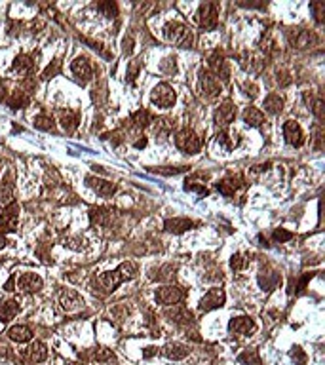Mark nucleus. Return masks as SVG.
Segmentation results:
<instances>
[{"instance_id": "f257e3e1", "label": "nucleus", "mask_w": 325, "mask_h": 365, "mask_svg": "<svg viewBox=\"0 0 325 365\" xmlns=\"http://www.w3.org/2000/svg\"><path fill=\"white\" fill-rule=\"evenodd\" d=\"M135 274H137V266H135V263L126 261V263H122V265L118 266L116 270H110V272H103L101 276L97 278V284H99V286H101L105 291H114L116 287L120 286L122 282L135 278Z\"/></svg>"}, {"instance_id": "f03ea898", "label": "nucleus", "mask_w": 325, "mask_h": 365, "mask_svg": "<svg viewBox=\"0 0 325 365\" xmlns=\"http://www.w3.org/2000/svg\"><path fill=\"white\" fill-rule=\"evenodd\" d=\"M164 38H166L167 42L179 46V48H190L192 42H194V33L188 29L187 25L173 21L167 23L166 27H164Z\"/></svg>"}, {"instance_id": "7ed1b4c3", "label": "nucleus", "mask_w": 325, "mask_h": 365, "mask_svg": "<svg viewBox=\"0 0 325 365\" xmlns=\"http://www.w3.org/2000/svg\"><path fill=\"white\" fill-rule=\"evenodd\" d=\"M175 147L185 154H198L202 149V139L192 129H181L175 135Z\"/></svg>"}, {"instance_id": "20e7f679", "label": "nucleus", "mask_w": 325, "mask_h": 365, "mask_svg": "<svg viewBox=\"0 0 325 365\" xmlns=\"http://www.w3.org/2000/svg\"><path fill=\"white\" fill-rule=\"evenodd\" d=\"M175 99H177V95H175V90L169 84L166 82H162L158 86L152 90L151 93V101L160 108H169L175 105Z\"/></svg>"}, {"instance_id": "39448f33", "label": "nucleus", "mask_w": 325, "mask_h": 365, "mask_svg": "<svg viewBox=\"0 0 325 365\" xmlns=\"http://www.w3.org/2000/svg\"><path fill=\"white\" fill-rule=\"evenodd\" d=\"M217 21H219V8H217V4L215 2H203L200 10H198L200 27L205 31H211L217 27Z\"/></svg>"}, {"instance_id": "423d86ee", "label": "nucleus", "mask_w": 325, "mask_h": 365, "mask_svg": "<svg viewBox=\"0 0 325 365\" xmlns=\"http://www.w3.org/2000/svg\"><path fill=\"white\" fill-rule=\"evenodd\" d=\"M185 297H187V291L179 286H166V287H160L158 291H156V301H158L160 304H166V306L179 304Z\"/></svg>"}, {"instance_id": "0eeeda50", "label": "nucleus", "mask_w": 325, "mask_h": 365, "mask_svg": "<svg viewBox=\"0 0 325 365\" xmlns=\"http://www.w3.org/2000/svg\"><path fill=\"white\" fill-rule=\"evenodd\" d=\"M287 38H289V44H291L293 48H299V50L310 48V46H314V44L318 42L316 35H314L312 31H306V29H293V31H289Z\"/></svg>"}, {"instance_id": "6e6552de", "label": "nucleus", "mask_w": 325, "mask_h": 365, "mask_svg": "<svg viewBox=\"0 0 325 365\" xmlns=\"http://www.w3.org/2000/svg\"><path fill=\"white\" fill-rule=\"evenodd\" d=\"M224 299H226V295H224L223 289H219V287H215V289H210L208 293L202 297V301H200V312H211V310H215V308H221L224 304Z\"/></svg>"}, {"instance_id": "1a4fd4ad", "label": "nucleus", "mask_w": 325, "mask_h": 365, "mask_svg": "<svg viewBox=\"0 0 325 365\" xmlns=\"http://www.w3.org/2000/svg\"><path fill=\"white\" fill-rule=\"evenodd\" d=\"M234 118H236V105H234V101L230 99L223 101L221 107L217 108L215 113V124L221 129H226L230 126V122H234Z\"/></svg>"}, {"instance_id": "9d476101", "label": "nucleus", "mask_w": 325, "mask_h": 365, "mask_svg": "<svg viewBox=\"0 0 325 365\" xmlns=\"http://www.w3.org/2000/svg\"><path fill=\"white\" fill-rule=\"evenodd\" d=\"M71 71H72V74H74V76L82 82V84L90 82V80H92V74H94V69H92L90 59L84 58V55H80V58H76L74 61H72Z\"/></svg>"}, {"instance_id": "9b49d317", "label": "nucleus", "mask_w": 325, "mask_h": 365, "mask_svg": "<svg viewBox=\"0 0 325 365\" xmlns=\"http://www.w3.org/2000/svg\"><path fill=\"white\" fill-rule=\"evenodd\" d=\"M283 137L291 147H303L304 143V133L303 128L299 126V122L287 120L283 124Z\"/></svg>"}, {"instance_id": "f8f14e48", "label": "nucleus", "mask_w": 325, "mask_h": 365, "mask_svg": "<svg viewBox=\"0 0 325 365\" xmlns=\"http://www.w3.org/2000/svg\"><path fill=\"white\" fill-rule=\"evenodd\" d=\"M198 80H200V90H202L203 95H208V97H215V95H219V92H221V84H219V80H217L210 71H200Z\"/></svg>"}, {"instance_id": "ddd939ff", "label": "nucleus", "mask_w": 325, "mask_h": 365, "mask_svg": "<svg viewBox=\"0 0 325 365\" xmlns=\"http://www.w3.org/2000/svg\"><path fill=\"white\" fill-rule=\"evenodd\" d=\"M86 183H87V186L94 190V192H97L99 196H103V198H108V196H112V194L116 192L114 183H108V181L99 179V177H94V175H87Z\"/></svg>"}, {"instance_id": "4468645a", "label": "nucleus", "mask_w": 325, "mask_h": 365, "mask_svg": "<svg viewBox=\"0 0 325 365\" xmlns=\"http://www.w3.org/2000/svg\"><path fill=\"white\" fill-rule=\"evenodd\" d=\"M44 286V282L40 276H36V274H21L19 278H17V287H19V291L23 293H36V291H40Z\"/></svg>"}, {"instance_id": "2eb2a0df", "label": "nucleus", "mask_w": 325, "mask_h": 365, "mask_svg": "<svg viewBox=\"0 0 325 365\" xmlns=\"http://www.w3.org/2000/svg\"><path fill=\"white\" fill-rule=\"evenodd\" d=\"M59 302H61V306L65 308L67 312H76V310L84 306V299L76 291H72V289H65L61 293V297H59Z\"/></svg>"}, {"instance_id": "dca6fc26", "label": "nucleus", "mask_w": 325, "mask_h": 365, "mask_svg": "<svg viewBox=\"0 0 325 365\" xmlns=\"http://www.w3.org/2000/svg\"><path fill=\"white\" fill-rule=\"evenodd\" d=\"M210 69H211V74H213L217 80L221 78L223 82H228V67H226V61H224L223 55H221L219 51H215L210 58Z\"/></svg>"}, {"instance_id": "f3484780", "label": "nucleus", "mask_w": 325, "mask_h": 365, "mask_svg": "<svg viewBox=\"0 0 325 365\" xmlns=\"http://www.w3.org/2000/svg\"><path fill=\"white\" fill-rule=\"evenodd\" d=\"M228 329L234 335H247L249 331L255 329V323H253L251 318L247 316H240V318H232L230 323H228Z\"/></svg>"}, {"instance_id": "a211bd4d", "label": "nucleus", "mask_w": 325, "mask_h": 365, "mask_svg": "<svg viewBox=\"0 0 325 365\" xmlns=\"http://www.w3.org/2000/svg\"><path fill=\"white\" fill-rule=\"evenodd\" d=\"M194 227V222L187 219V217H175V219H167L164 222V229L167 232H173V234H183V232H187Z\"/></svg>"}, {"instance_id": "6ab92c4d", "label": "nucleus", "mask_w": 325, "mask_h": 365, "mask_svg": "<svg viewBox=\"0 0 325 365\" xmlns=\"http://www.w3.org/2000/svg\"><path fill=\"white\" fill-rule=\"evenodd\" d=\"M15 206L4 211V215H0V234L4 232H14L17 229V213H15Z\"/></svg>"}, {"instance_id": "aec40b11", "label": "nucleus", "mask_w": 325, "mask_h": 365, "mask_svg": "<svg viewBox=\"0 0 325 365\" xmlns=\"http://www.w3.org/2000/svg\"><path fill=\"white\" fill-rule=\"evenodd\" d=\"M164 356L169 359H173V361H179V359L187 358L188 356V348L185 344H179V343H169L164 346Z\"/></svg>"}, {"instance_id": "412c9836", "label": "nucleus", "mask_w": 325, "mask_h": 365, "mask_svg": "<svg viewBox=\"0 0 325 365\" xmlns=\"http://www.w3.org/2000/svg\"><path fill=\"white\" fill-rule=\"evenodd\" d=\"M166 318H169L171 322L175 323H187L190 322V312H188L185 306H179V304H173V308H167L166 310Z\"/></svg>"}, {"instance_id": "4be33fe9", "label": "nucleus", "mask_w": 325, "mask_h": 365, "mask_svg": "<svg viewBox=\"0 0 325 365\" xmlns=\"http://www.w3.org/2000/svg\"><path fill=\"white\" fill-rule=\"evenodd\" d=\"M283 97L280 95V93H270L267 99H264V110H267L268 115H280L283 108Z\"/></svg>"}, {"instance_id": "5701e85b", "label": "nucleus", "mask_w": 325, "mask_h": 365, "mask_svg": "<svg viewBox=\"0 0 325 365\" xmlns=\"http://www.w3.org/2000/svg\"><path fill=\"white\" fill-rule=\"evenodd\" d=\"M242 118H244V122H246L247 126H251V128H259V126L264 124V115L255 107H247L246 110H244Z\"/></svg>"}, {"instance_id": "b1692460", "label": "nucleus", "mask_w": 325, "mask_h": 365, "mask_svg": "<svg viewBox=\"0 0 325 365\" xmlns=\"http://www.w3.org/2000/svg\"><path fill=\"white\" fill-rule=\"evenodd\" d=\"M8 336L15 341V343H27L33 339V331L27 327V325H14V327H10L8 331Z\"/></svg>"}, {"instance_id": "393cba45", "label": "nucleus", "mask_w": 325, "mask_h": 365, "mask_svg": "<svg viewBox=\"0 0 325 365\" xmlns=\"http://www.w3.org/2000/svg\"><path fill=\"white\" fill-rule=\"evenodd\" d=\"M280 282H282V278H280V274L274 272V270H268V272L259 274V284L264 291H272Z\"/></svg>"}, {"instance_id": "a878e982", "label": "nucleus", "mask_w": 325, "mask_h": 365, "mask_svg": "<svg viewBox=\"0 0 325 365\" xmlns=\"http://www.w3.org/2000/svg\"><path fill=\"white\" fill-rule=\"evenodd\" d=\"M19 312L17 301H2L0 302V322H10Z\"/></svg>"}, {"instance_id": "bb28decb", "label": "nucleus", "mask_w": 325, "mask_h": 365, "mask_svg": "<svg viewBox=\"0 0 325 365\" xmlns=\"http://www.w3.org/2000/svg\"><path fill=\"white\" fill-rule=\"evenodd\" d=\"M33 67H35V61L33 58L29 55H17L14 61V67H12V71L14 72H21V74H27V72L33 71Z\"/></svg>"}, {"instance_id": "cd10ccee", "label": "nucleus", "mask_w": 325, "mask_h": 365, "mask_svg": "<svg viewBox=\"0 0 325 365\" xmlns=\"http://www.w3.org/2000/svg\"><path fill=\"white\" fill-rule=\"evenodd\" d=\"M175 270H177V266L173 265H164V266H160V268H152V272H158V274H151V279L169 282V279H173Z\"/></svg>"}, {"instance_id": "c85d7f7f", "label": "nucleus", "mask_w": 325, "mask_h": 365, "mask_svg": "<svg viewBox=\"0 0 325 365\" xmlns=\"http://www.w3.org/2000/svg\"><path fill=\"white\" fill-rule=\"evenodd\" d=\"M29 358L33 359V361H44V359L48 358V350H46V344L40 343V341H36V343H33L29 346Z\"/></svg>"}, {"instance_id": "c756f323", "label": "nucleus", "mask_w": 325, "mask_h": 365, "mask_svg": "<svg viewBox=\"0 0 325 365\" xmlns=\"http://www.w3.org/2000/svg\"><path fill=\"white\" fill-rule=\"evenodd\" d=\"M8 105L14 108V110L27 107V105H29V97H27V92H23V90H15V92L12 93V97L8 99Z\"/></svg>"}, {"instance_id": "7c9ffc66", "label": "nucleus", "mask_w": 325, "mask_h": 365, "mask_svg": "<svg viewBox=\"0 0 325 365\" xmlns=\"http://www.w3.org/2000/svg\"><path fill=\"white\" fill-rule=\"evenodd\" d=\"M61 124L69 133H72L74 129L78 128V115L72 113V110H61Z\"/></svg>"}, {"instance_id": "2f4dec72", "label": "nucleus", "mask_w": 325, "mask_h": 365, "mask_svg": "<svg viewBox=\"0 0 325 365\" xmlns=\"http://www.w3.org/2000/svg\"><path fill=\"white\" fill-rule=\"evenodd\" d=\"M240 177H230V179H224V181H221V183H217V190L223 194V196H232L234 194V190L240 186Z\"/></svg>"}, {"instance_id": "473e14b6", "label": "nucleus", "mask_w": 325, "mask_h": 365, "mask_svg": "<svg viewBox=\"0 0 325 365\" xmlns=\"http://www.w3.org/2000/svg\"><path fill=\"white\" fill-rule=\"evenodd\" d=\"M12 200H14V183L4 179L0 185V204H12Z\"/></svg>"}, {"instance_id": "72a5a7b5", "label": "nucleus", "mask_w": 325, "mask_h": 365, "mask_svg": "<svg viewBox=\"0 0 325 365\" xmlns=\"http://www.w3.org/2000/svg\"><path fill=\"white\" fill-rule=\"evenodd\" d=\"M131 122H133L137 128H146V126L152 122V115L146 110V108H141V110H137L135 115L131 116Z\"/></svg>"}, {"instance_id": "f704fd0d", "label": "nucleus", "mask_w": 325, "mask_h": 365, "mask_svg": "<svg viewBox=\"0 0 325 365\" xmlns=\"http://www.w3.org/2000/svg\"><path fill=\"white\" fill-rule=\"evenodd\" d=\"M33 124H35L36 129H42V131H53V129H55V122L46 115L35 116V122H33Z\"/></svg>"}, {"instance_id": "c9c22d12", "label": "nucleus", "mask_w": 325, "mask_h": 365, "mask_svg": "<svg viewBox=\"0 0 325 365\" xmlns=\"http://www.w3.org/2000/svg\"><path fill=\"white\" fill-rule=\"evenodd\" d=\"M232 133H228L226 129H223L221 133H219V143L223 145L224 149H228V151H232V149H236L240 145V137H236V139H232Z\"/></svg>"}, {"instance_id": "e433bc0d", "label": "nucleus", "mask_w": 325, "mask_h": 365, "mask_svg": "<svg viewBox=\"0 0 325 365\" xmlns=\"http://www.w3.org/2000/svg\"><path fill=\"white\" fill-rule=\"evenodd\" d=\"M238 361H242V363H246V365H262L257 350H246L244 354H240Z\"/></svg>"}, {"instance_id": "4c0bfd02", "label": "nucleus", "mask_w": 325, "mask_h": 365, "mask_svg": "<svg viewBox=\"0 0 325 365\" xmlns=\"http://www.w3.org/2000/svg\"><path fill=\"white\" fill-rule=\"evenodd\" d=\"M94 359L99 363H110V361H114V354L107 348H97L94 354Z\"/></svg>"}, {"instance_id": "58836bf2", "label": "nucleus", "mask_w": 325, "mask_h": 365, "mask_svg": "<svg viewBox=\"0 0 325 365\" xmlns=\"http://www.w3.org/2000/svg\"><path fill=\"white\" fill-rule=\"evenodd\" d=\"M247 265H249V259H247L244 253H236V255H232L230 266L234 268V270H244Z\"/></svg>"}, {"instance_id": "ea45409f", "label": "nucleus", "mask_w": 325, "mask_h": 365, "mask_svg": "<svg viewBox=\"0 0 325 365\" xmlns=\"http://www.w3.org/2000/svg\"><path fill=\"white\" fill-rule=\"evenodd\" d=\"M310 8H312V12H314V15H316V21L323 23V19H325V2L316 0V2H312L310 4Z\"/></svg>"}, {"instance_id": "a19ab883", "label": "nucleus", "mask_w": 325, "mask_h": 365, "mask_svg": "<svg viewBox=\"0 0 325 365\" xmlns=\"http://www.w3.org/2000/svg\"><path fill=\"white\" fill-rule=\"evenodd\" d=\"M154 173H160V175H179V173L188 172L187 165H181V167H156L152 170Z\"/></svg>"}, {"instance_id": "79ce46f5", "label": "nucleus", "mask_w": 325, "mask_h": 365, "mask_svg": "<svg viewBox=\"0 0 325 365\" xmlns=\"http://www.w3.org/2000/svg\"><path fill=\"white\" fill-rule=\"evenodd\" d=\"M177 59L175 58H166L162 63H160V69H162V72H166V74H173L175 71H177V63H175Z\"/></svg>"}, {"instance_id": "37998d69", "label": "nucleus", "mask_w": 325, "mask_h": 365, "mask_svg": "<svg viewBox=\"0 0 325 365\" xmlns=\"http://www.w3.org/2000/svg\"><path fill=\"white\" fill-rule=\"evenodd\" d=\"M310 108L318 120H323V99H321V97H316V99L312 101Z\"/></svg>"}, {"instance_id": "c03bdc74", "label": "nucleus", "mask_w": 325, "mask_h": 365, "mask_svg": "<svg viewBox=\"0 0 325 365\" xmlns=\"http://www.w3.org/2000/svg\"><path fill=\"white\" fill-rule=\"evenodd\" d=\"M291 358H293V361H295L297 365H304V363H306V354L303 352V348H301V346H295V348L291 350Z\"/></svg>"}, {"instance_id": "a18cd8bd", "label": "nucleus", "mask_w": 325, "mask_h": 365, "mask_svg": "<svg viewBox=\"0 0 325 365\" xmlns=\"http://www.w3.org/2000/svg\"><path fill=\"white\" fill-rule=\"evenodd\" d=\"M97 8L103 10L107 17H116V14H118V8H116V4H112V2H103V4H97Z\"/></svg>"}, {"instance_id": "49530a36", "label": "nucleus", "mask_w": 325, "mask_h": 365, "mask_svg": "<svg viewBox=\"0 0 325 365\" xmlns=\"http://www.w3.org/2000/svg\"><path fill=\"white\" fill-rule=\"evenodd\" d=\"M59 67H61V61L59 59H55L51 65H48V69L42 72V78H51V76H55L59 72Z\"/></svg>"}, {"instance_id": "de8ad7c7", "label": "nucleus", "mask_w": 325, "mask_h": 365, "mask_svg": "<svg viewBox=\"0 0 325 365\" xmlns=\"http://www.w3.org/2000/svg\"><path fill=\"white\" fill-rule=\"evenodd\" d=\"M272 236H274L276 242L283 243V242H287V240H291V238H293V234H291V232H287V230H283V229H276Z\"/></svg>"}, {"instance_id": "09e8293b", "label": "nucleus", "mask_w": 325, "mask_h": 365, "mask_svg": "<svg viewBox=\"0 0 325 365\" xmlns=\"http://www.w3.org/2000/svg\"><path fill=\"white\" fill-rule=\"evenodd\" d=\"M185 190H194L198 192L200 196H208V188H203V186H198V185H185Z\"/></svg>"}, {"instance_id": "8fccbe9b", "label": "nucleus", "mask_w": 325, "mask_h": 365, "mask_svg": "<svg viewBox=\"0 0 325 365\" xmlns=\"http://www.w3.org/2000/svg\"><path fill=\"white\" fill-rule=\"evenodd\" d=\"M137 71H139V61L135 59V61L131 63V67H130V80H133L135 76H137Z\"/></svg>"}, {"instance_id": "3c124183", "label": "nucleus", "mask_w": 325, "mask_h": 365, "mask_svg": "<svg viewBox=\"0 0 325 365\" xmlns=\"http://www.w3.org/2000/svg\"><path fill=\"white\" fill-rule=\"evenodd\" d=\"M156 354H158V348H156V346H149V348L143 352V358H152V356H156Z\"/></svg>"}, {"instance_id": "603ef678", "label": "nucleus", "mask_w": 325, "mask_h": 365, "mask_svg": "<svg viewBox=\"0 0 325 365\" xmlns=\"http://www.w3.org/2000/svg\"><path fill=\"white\" fill-rule=\"evenodd\" d=\"M131 50H133V38H126V40H124V51H126V53H131Z\"/></svg>"}, {"instance_id": "864d4df0", "label": "nucleus", "mask_w": 325, "mask_h": 365, "mask_svg": "<svg viewBox=\"0 0 325 365\" xmlns=\"http://www.w3.org/2000/svg\"><path fill=\"white\" fill-rule=\"evenodd\" d=\"M144 145H146V139H144V137H141V139H137V141H135V149H143Z\"/></svg>"}, {"instance_id": "5fc2aeb1", "label": "nucleus", "mask_w": 325, "mask_h": 365, "mask_svg": "<svg viewBox=\"0 0 325 365\" xmlns=\"http://www.w3.org/2000/svg\"><path fill=\"white\" fill-rule=\"evenodd\" d=\"M0 101H6V84L0 86Z\"/></svg>"}, {"instance_id": "6e6d98bb", "label": "nucleus", "mask_w": 325, "mask_h": 365, "mask_svg": "<svg viewBox=\"0 0 325 365\" xmlns=\"http://www.w3.org/2000/svg\"><path fill=\"white\" fill-rule=\"evenodd\" d=\"M6 238H4V236H2V234H0V249H2V247H4V245H6Z\"/></svg>"}, {"instance_id": "4d7b16f0", "label": "nucleus", "mask_w": 325, "mask_h": 365, "mask_svg": "<svg viewBox=\"0 0 325 365\" xmlns=\"http://www.w3.org/2000/svg\"><path fill=\"white\" fill-rule=\"evenodd\" d=\"M65 365H82V363H74V361H69V363H65Z\"/></svg>"}]
</instances>
